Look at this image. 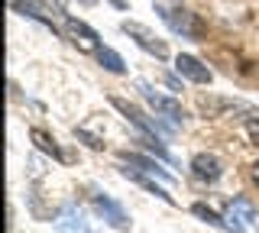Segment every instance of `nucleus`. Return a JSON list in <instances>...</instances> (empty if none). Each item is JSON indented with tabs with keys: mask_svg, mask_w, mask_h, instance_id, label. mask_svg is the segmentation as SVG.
I'll return each mask as SVG.
<instances>
[{
	"mask_svg": "<svg viewBox=\"0 0 259 233\" xmlns=\"http://www.w3.org/2000/svg\"><path fill=\"white\" fill-rule=\"evenodd\" d=\"M110 4H113V7H120V10H123V7H126V0H110Z\"/></svg>",
	"mask_w": 259,
	"mask_h": 233,
	"instance_id": "obj_20",
	"label": "nucleus"
},
{
	"mask_svg": "<svg viewBox=\"0 0 259 233\" xmlns=\"http://www.w3.org/2000/svg\"><path fill=\"white\" fill-rule=\"evenodd\" d=\"M110 104L136 126V130H140L143 139H162V136H172V133H175V123H165V120H159V117L143 114L136 104H130V101H123V98H110Z\"/></svg>",
	"mask_w": 259,
	"mask_h": 233,
	"instance_id": "obj_2",
	"label": "nucleus"
},
{
	"mask_svg": "<svg viewBox=\"0 0 259 233\" xmlns=\"http://www.w3.org/2000/svg\"><path fill=\"white\" fill-rule=\"evenodd\" d=\"M165 84L172 87V91H182V81H178V78H172V75H165Z\"/></svg>",
	"mask_w": 259,
	"mask_h": 233,
	"instance_id": "obj_18",
	"label": "nucleus"
},
{
	"mask_svg": "<svg viewBox=\"0 0 259 233\" xmlns=\"http://www.w3.org/2000/svg\"><path fill=\"white\" fill-rule=\"evenodd\" d=\"M249 178H253V181L259 184V159H256V162H253V165H249Z\"/></svg>",
	"mask_w": 259,
	"mask_h": 233,
	"instance_id": "obj_19",
	"label": "nucleus"
},
{
	"mask_svg": "<svg viewBox=\"0 0 259 233\" xmlns=\"http://www.w3.org/2000/svg\"><path fill=\"white\" fill-rule=\"evenodd\" d=\"M152 7H156L159 20L165 23L168 29H172L175 36L182 39H201V23H198V13H191V7H185L182 0H152Z\"/></svg>",
	"mask_w": 259,
	"mask_h": 233,
	"instance_id": "obj_1",
	"label": "nucleus"
},
{
	"mask_svg": "<svg viewBox=\"0 0 259 233\" xmlns=\"http://www.w3.org/2000/svg\"><path fill=\"white\" fill-rule=\"evenodd\" d=\"M75 136H78V139H84V143H88V146H91V149H104V143L97 139V136H91L88 130H75Z\"/></svg>",
	"mask_w": 259,
	"mask_h": 233,
	"instance_id": "obj_17",
	"label": "nucleus"
},
{
	"mask_svg": "<svg viewBox=\"0 0 259 233\" xmlns=\"http://www.w3.org/2000/svg\"><path fill=\"white\" fill-rule=\"evenodd\" d=\"M191 214H194V217H201V220H204V223H210V227H217V230H227V233H233L230 220H227V217H221L217 211H210V207H207V204H201V201H198V204H191Z\"/></svg>",
	"mask_w": 259,
	"mask_h": 233,
	"instance_id": "obj_13",
	"label": "nucleus"
},
{
	"mask_svg": "<svg viewBox=\"0 0 259 233\" xmlns=\"http://www.w3.org/2000/svg\"><path fill=\"white\" fill-rule=\"evenodd\" d=\"M246 136L253 139V146H259V117H249L246 120Z\"/></svg>",
	"mask_w": 259,
	"mask_h": 233,
	"instance_id": "obj_16",
	"label": "nucleus"
},
{
	"mask_svg": "<svg viewBox=\"0 0 259 233\" xmlns=\"http://www.w3.org/2000/svg\"><path fill=\"white\" fill-rule=\"evenodd\" d=\"M191 175L198 181L214 184V181H221V175H224V162L214 156V152H198V156L191 159Z\"/></svg>",
	"mask_w": 259,
	"mask_h": 233,
	"instance_id": "obj_9",
	"label": "nucleus"
},
{
	"mask_svg": "<svg viewBox=\"0 0 259 233\" xmlns=\"http://www.w3.org/2000/svg\"><path fill=\"white\" fill-rule=\"evenodd\" d=\"M123 172V178H130L133 184H140V188H146V191H152L159 201H165V204H175V198L165 191V184H159L156 181V175H146V172H133V168H120Z\"/></svg>",
	"mask_w": 259,
	"mask_h": 233,
	"instance_id": "obj_11",
	"label": "nucleus"
},
{
	"mask_svg": "<svg viewBox=\"0 0 259 233\" xmlns=\"http://www.w3.org/2000/svg\"><path fill=\"white\" fill-rule=\"evenodd\" d=\"M55 230L59 233H88V223H84V214L78 211V204H65L59 217H55Z\"/></svg>",
	"mask_w": 259,
	"mask_h": 233,
	"instance_id": "obj_10",
	"label": "nucleus"
},
{
	"mask_svg": "<svg viewBox=\"0 0 259 233\" xmlns=\"http://www.w3.org/2000/svg\"><path fill=\"white\" fill-rule=\"evenodd\" d=\"M81 4H91V0H81Z\"/></svg>",
	"mask_w": 259,
	"mask_h": 233,
	"instance_id": "obj_21",
	"label": "nucleus"
},
{
	"mask_svg": "<svg viewBox=\"0 0 259 233\" xmlns=\"http://www.w3.org/2000/svg\"><path fill=\"white\" fill-rule=\"evenodd\" d=\"M123 162H130V165H136L140 172H146V175H156L159 181H172V172H165L156 159H146V156H136V152H123Z\"/></svg>",
	"mask_w": 259,
	"mask_h": 233,
	"instance_id": "obj_12",
	"label": "nucleus"
},
{
	"mask_svg": "<svg viewBox=\"0 0 259 233\" xmlns=\"http://www.w3.org/2000/svg\"><path fill=\"white\" fill-rule=\"evenodd\" d=\"M91 204H94V211L104 217V223H110L113 230H123V233L130 230V214H126L110 195H104V191H94V195H91Z\"/></svg>",
	"mask_w": 259,
	"mask_h": 233,
	"instance_id": "obj_6",
	"label": "nucleus"
},
{
	"mask_svg": "<svg viewBox=\"0 0 259 233\" xmlns=\"http://www.w3.org/2000/svg\"><path fill=\"white\" fill-rule=\"evenodd\" d=\"M59 20L65 23V33L71 36V42H75L81 52H97V49H101V42H97V33H94L91 26H88V23H81V20H71L65 10H62V17H59Z\"/></svg>",
	"mask_w": 259,
	"mask_h": 233,
	"instance_id": "obj_8",
	"label": "nucleus"
},
{
	"mask_svg": "<svg viewBox=\"0 0 259 233\" xmlns=\"http://www.w3.org/2000/svg\"><path fill=\"white\" fill-rule=\"evenodd\" d=\"M227 220H230L233 233H259V211L246 198L227 201Z\"/></svg>",
	"mask_w": 259,
	"mask_h": 233,
	"instance_id": "obj_5",
	"label": "nucleus"
},
{
	"mask_svg": "<svg viewBox=\"0 0 259 233\" xmlns=\"http://www.w3.org/2000/svg\"><path fill=\"white\" fill-rule=\"evenodd\" d=\"M120 29H123V33L133 39L136 45H140V49L146 52V55H152V59H159V62H165L168 59V45L162 42V39L152 33V29H146L143 23H133V20H123L120 23Z\"/></svg>",
	"mask_w": 259,
	"mask_h": 233,
	"instance_id": "obj_4",
	"label": "nucleus"
},
{
	"mask_svg": "<svg viewBox=\"0 0 259 233\" xmlns=\"http://www.w3.org/2000/svg\"><path fill=\"white\" fill-rule=\"evenodd\" d=\"M175 71H178V78H185V81H191V84H210L214 81V71H210L198 55H188V52L175 55Z\"/></svg>",
	"mask_w": 259,
	"mask_h": 233,
	"instance_id": "obj_7",
	"label": "nucleus"
},
{
	"mask_svg": "<svg viewBox=\"0 0 259 233\" xmlns=\"http://www.w3.org/2000/svg\"><path fill=\"white\" fill-rule=\"evenodd\" d=\"M94 55H97V62H101V65L107 68L110 75H126V65H123V59H120V55L113 52V49H107V45H101V49H97Z\"/></svg>",
	"mask_w": 259,
	"mask_h": 233,
	"instance_id": "obj_15",
	"label": "nucleus"
},
{
	"mask_svg": "<svg viewBox=\"0 0 259 233\" xmlns=\"http://www.w3.org/2000/svg\"><path fill=\"white\" fill-rule=\"evenodd\" d=\"M136 91L143 94V101L149 104L152 110H156L159 117H165L168 123H185V117H188V110L182 107L175 98H165V94H159V91H152V84H146V81H136Z\"/></svg>",
	"mask_w": 259,
	"mask_h": 233,
	"instance_id": "obj_3",
	"label": "nucleus"
},
{
	"mask_svg": "<svg viewBox=\"0 0 259 233\" xmlns=\"http://www.w3.org/2000/svg\"><path fill=\"white\" fill-rule=\"evenodd\" d=\"M29 139L36 143V146L42 149V152H49L52 159H59V162H68V156H65V152L59 149V143H55L49 133H42V130H32V133H29Z\"/></svg>",
	"mask_w": 259,
	"mask_h": 233,
	"instance_id": "obj_14",
	"label": "nucleus"
}]
</instances>
